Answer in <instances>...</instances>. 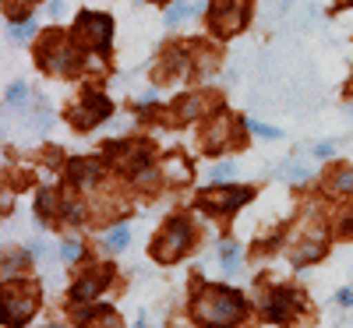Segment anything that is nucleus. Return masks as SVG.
Wrapping results in <instances>:
<instances>
[{
	"label": "nucleus",
	"mask_w": 353,
	"mask_h": 328,
	"mask_svg": "<svg viewBox=\"0 0 353 328\" xmlns=\"http://www.w3.org/2000/svg\"><path fill=\"white\" fill-rule=\"evenodd\" d=\"M110 113H113V103L103 96V92H88L81 96V103L78 106H71V124L78 127V131H88V127H99L103 121H110Z\"/></svg>",
	"instance_id": "8"
},
{
	"label": "nucleus",
	"mask_w": 353,
	"mask_h": 328,
	"mask_svg": "<svg viewBox=\"0 0 353 328\" xmlns=\"http://www.w3.org/2000/svg\"><path fill=\"white\" fill-rule=\"evenodd\" d=\"M329 191L332 194H350L353 191V170L350 166H336L332 181H329Z\"/></svg>",
	"instance_id": "21"
},
{
	"label": "nucleus",
	"mask_w": 353,
	"mask_h": 328,
	"mask_svg": "<svg viewBox=\"0 0 353 328\" xmlns=\"http://www.w3.org/2000/svg\"><path fill=\"white\" fill-rule=\"evenodd\" d=\"M251 0H212L209 4V25L216 36H233L248 25Z\"/></svg>",
	"instance_id": "5"
},
{
	"label": "nucleus",
	"mask_w": 353,
	"mask_h": 328,
	"mask_svg": "<svg viewBox=\"0 0 353 328\" xmlns=\"http://www.w3.org/2000/svg\"><path fill=\"white\" fill-rule=\"evenodd\" d=\"M198 11H205V0H201V4H170L166 8V25H181L184 18H191Z\"/></svg>",
	"instance_id": "20"
},
{
	"label": "nucleus",
	"mask_w": 353,
	"mask_h": 328,
	"mask_svg": "<svg viewBox=\"0 0 353 328\" xmlns=\"http://www.w3.org/2000/svg\"><path fill=\"white\" fill-rule=\"evenodd\" d=\"M8 103H11V106H18V103H25V85H21V81L8 88Z\"/></svg>",
	"instance_id": "28"
},
{
	"label": "nucleus",
	"mask_w": 353,
	"mask_h": 328,
	"mask_svg": "<svg viewBox=\"0 0 353 328\" xmlns=\"http://www.w3.org/2000/svg\"><path fill=\"white\" fill-rule=\"evenodd\" d=\"M219 261H223V272H226V276L241 272V261H244V258H241V247L226 240V244L219 247Z\"/></svg>",
	"instance_id": "19"
},
{
	"label": "nucleus",
	"mask_w": 353,
	"mask_h": 328,
	"mask_svg": "<svg viewBox=\"0 0 353 328\" xmlns=\"http://www.w3.org/2000/svg\"><path fill=\"white\" fill-rule=\"evenodd\" d=\"M74 318H78L81 328H124V325H121V314H117L113 307H103V304H99V307H85V311H78Z\"/></svg>",
	"instance_id": "15"
},
{
	"label": "nucleus",
	"mask_w": 353,
	"mask_h": 328,
	"mask_svg": "<svg viewBox=\"0 0 353 328\" xmlns=\"http://www.w3.org/2000/svg\"><path fill=\"white\" fill-rule=\"evenodd\" d=\"M32 36H36V18H25V21L14 28V39L25 43V39H32Z\"/></svg>",
	"instance_id": "26"
},
{
	"label": "nucleus",
	"mask_w": 353,
	"mask_h": 328,
	"mask_svg": "<svg viewBox=\"0 0 353 328\" xmlns=\"http://www.w3.org/2000/svg\"><path fill=\"white\" fill-rule=\"evenodd\" d=\"M110 156L117 159V170H124V173H134V176H138L141 170H149L152 148L141 145V141H128V145H113Z\"/></svg>",
	"instance_id": "10"
},
{
	"label": "nucleus",
	"mask_w": 353,
	"mask_h": 328,
	"mask_svg": "<svg viewBox=\"0 0 353 328\" xmlns=\"http://www.w3.org/2000/svg\"><path fill=\"white\" fill-rule=\"evenodd\" d=\"M251 198H254L251 187H212V191L198 194V208L209 216H230V212H237V208H244Z\"/></svg>",
	"instance_id": "7"
},
{
	"label": "nucleus",
	"mask_w": 353,
	"mask_h": 328,
	"mask_svg": "<svg viewBox=\"0 0 353 328\" xmlns=\"http://www.w3.org/2000/svg\"><path fill=\"white\" fill-rule=\"evenodd\" d=\"M304 311V300L293 289H286V286H276L269 296H265V304H261V314H265V321H276V325H283V321H293Z\"/></svg>",
	"instance_id": "9"
},
{
	"label": "nucleus",
	"mask_w": 353,
	"mask_h": 328,
	"mask_svg": "<svg viewBox=\"0 0 353 328\" xmlns=\"http://www.w3.org/2000/svg\"><path fill=\"white\" fill-rule=\"evenodd\" d=\"M74 36L96 53H106L110 50V39H113V18L110 14H96V11H81L78 21H74Z\"/></svg>",
	"instance_id": "6"
},
{
	"label": "nucleus",
	"mask_w": 353,
	"mask_h": 328,
	"mask_svg": "<svg viewBox=\"0 0 353 328\" xmlns=\"http://www.w3.org/2000/svg\"><path fill=\"white\" fill-rule=\"evenodd\" d=\"M110 276H113V268L110 265H99V268H88V272L71 286V300L74 304H88L92 296H99L103 289H106V283H110Z\"/></svg>",
	"instance_id": "12"
},
{
	"label": "nucleus",
	"mask_w": 353,
	"mask_h": 328,
	"mask_svg": "<svg viewBox=\"0 0 353 328\" xmlns=\"http://www.w3.org/2000/svg\"><path fill=\"white\" fill-rule=\"evenodd\" d=\"M163 173H166V181H173V184H188L191 181V166H188L184 156H170L163 163Z\"/></svg>",
	"instance_id": "17"
},
{
	"label": "nucleus",
	"mask_w": 353,
	"mask_h": 328,
	"mask_svg": "<svg viewBox=\"0 0 353 328\" xmlns=\"http://www.w3.org/2000/svg\"><path fill=\"white\" fill-rule=\"evenodd\" d=\"M321 251H325V233H311L307 240H301L297 247L290 251V265L293 268H304V265H311V261H318L321 258Z\"/></svg>",
	"instance_id": "14"
},
{
	"label": "nucleus",
	"mask_w": 353,
	"mask_h": 328,
	"mask_svg": "<svg viewBox=\"0 0 353 328\" xmlns=\"http://www.w3.org/2000/svg\"><path fill=\"white\" fill-rule=\"evenodd\" d=\"M128 244H131V226H113V229L106 233V251H110V254L128 251Z\"/></svg>",
	"instance_id": "18"
},
{
	"label": "nucleus",
	"mask_w": 353,
	"mask_h": 328,
	"mask_svg": "<svg viewBox=\"0 0 353 328\" xmlns=\"http://www.w3.org/2000/svg\"><path fill=\"white\" fill-rule=\"evenodd\" d=\"M25 261H28V254H21V251H11V258H4V279H8V276H14V272H18V268H21Z\"/></svg>",
	"instance_id": "25"
},
{
	"label": "nucleus",
	"mask_w": 353,
	"mask_h": 328,
	"mask_svg": "<svg viewBox=\"0 0 353 328\" xmlns=\"http://www.w3.org/2000/svg\"><path fill=\"white\" fill-rule=\"evenodd\" d=\"M39 64L50 74H74L78 71V50L71 46V39H64V32H50L39 43Z\"/></svg>",
	"instance_id": "4"
},
{
	"label": "nucleus",
	"mask_w": 353,
	"mask_h": 328,
	"mask_svg": "<svg viewBox=\"0 0 353 328\" xmlns=\"http://www.w3.org/2000/svg\"><path fill=\"white\" fill-rule=\"evenodd\" d=\"M286 176H290V181H307V170L297 163V166H290V170H286Z\"/></svg>",
	"instance_id": "29"
},
{
	"label": "nucleus",
	"mask_w": 353,
	"mask_h": 328,
	"mask_svg": "<svg viewBox=\"0 0 353 328\" xmlns=\"http://www.w3.org/2000/svg\"><path fill=\"white\" fill-rule=\"evenodd\" d=\"M188 68V53L176 46V50H166L163 53V64H159V78H170V74H184Z\"/></svg>",
	"instance_id": "16"
},
{
	"label": "nucleus",
	"mask_w": 353,
	"mask_h": 328,
	"mask_svg": "<svg viewBox=\"0 0 353 328\" xmlns=\"http://www.w3.org/2000/svg\"><path fill=\"white\" fill-rule=\"evenodd\" d=\"M233 176H237V166H233V163H219V166H212V170H209V181H212V184L233 181Z\"/></svg>",
	"instance_id": "23"
},
{
	"label": "nucleus",
	"mask_w": 353,
	"mask_h": 328,
	"mask_svg": "<svg viewBox=\"0 0 353 328\" xmlns=\"http://www.w3.org/2000/svg\"><path fill=\"white\" fill-rule=\"evenodd\" d=\"M314 156H321V159L332 156V145H318V148H314Z\"/></svg>",
	"instance_id": "31"
},
{
	"label": "nucleus",
	"mask_w": 353,
	"mask_h": 328,
	"mask_svg": "<svg viewBox=\"0 0 353 328\" xmlns=\"http://www.w3.org/2000/svg\"><path fill=\"white\" fill-rule=\"evenodd\" d=\"M201 110H205V99H201V96H188V99H181V103H176V113H181L184 121H191V116H198Z\"/></svg>",
	"instance_id": "22"
},
{
	"label": "nucleus",
	"mask_w": 353,
	"mask_h": 328,
	"mask_svg": "<svg viewBox=\"0 0 353 328\" xmlns=\"http://www.w3.org/2000/svg\"><path fill=\"white\" fill-rule=\"evenodd\" d=\"M68 181L78 187V191H92L99 181H103V166L96 159H71L68 163Z\"/></svg>",
	"instance_id": "13"
},
{
	"label": "nucleus",
	"mask_w": 353,
	"mask_h": 328,
	"mask_svg": "<svg viewBox=\"0 0 353 328\" xmlns=\"http://www.w3.org/2000/svg\"><path fill=\"white\" fill-rule=\"evenodd\" d=\"M336 300H339V304H343V307H350V304H353V293H350V289H343V293H339V296H336Z\"/></svg>",
	"instance_id": "30"
},
{
	"label": "nucleus",
	"mask_w": 353,
	"mask_h": 328,
	"mask_svg": "<svg viewBox=\"0 0 353 328\" xmlns=\"http://www.w3.org/2000/svg\"><path fill=\"white\" fill-rule=\"evenodd\" d=\"M191 244H194V226H191L184 216H173V219L163 223L159 236L152 240V258H156L159 265L181 261V258L191 251Z\"/></svg>",
	"instance_id": "2"
},
{
	"label": "nucleus",
	"mask_w": 353,
	"mask_h": 328,
	"mask_svg": "<svg viewBox=\"0 0 353 328\" xmlns=\"http://www.w3.org/2000/svg\"><path fill=\"white\" fill-rule=\"evenodd\" d=\"M39 307V286H32L28 279H4V328H21L32 311Z\"/></svg>",
	"instance_id": "3"
},
{
	"label": "nucleus",
	"mask_w": 353,
	"mask_h": 328,
	"mask_svg": "<svg viewBox=\"0 0 353 328\" xmlns=\"http://www.w3.org/2000/svg\"><path fill=\"white\" fill-rule=\"evenodd\" d=\"M191 318L201 328H233L244 318V300L226 286H198L191 296Z\"/></svg>",
	"instance_id": "1"
},
{
	"label": "nucleus",
	"mask_w": 353,
	"mask_h": 328,
	"mask_svg": "<svg viewBox=\"0 0 353 328\" xmlns=\"http://www.w3.org/2000/svg\"><path fill=\"white\" fill-rule=\"evenodd\" d=\"M46 328H61V325H46Z\"/></svg>",
	"instance_id": "32"
},
{
	"label": "nucleus",
	"mask_w": 353,
	"mask_h": 328,
	"mask_svg": "<svg viewBox=\"0 0 353 328\" xmlns=\"http://www.w3.org/2000/svg\"><path fill=\"white\" fill-rule=\"evenodd\" d=\"M230 141H233V121H230V113H216L212 121L205 124V131H201V148L209 156H219Z\"/></svg>",
	"instance_id": "11"
},
{
	"label": "nucleus",
	"mask_w": 353,
	"mask_h": 328,
	"mask_svg": "<svg viewBox=\"0 0 353 328\" xmlns=\"http://www.w3.org/2000/svg\"><path fill=\"white\" fill-rule=\"evenodd\" d=\"M248 127H251L258 138H272V141H276V138H283V131H279V127H269V124H261V121H248Z\"/></svg>",
	"instance_id": "24"
},
{
	"label": "nucleus",
	"mask_w": 353,
	"mask_h": 328,
	"mask_svg": "<svg viewBox=\"0 0 353 328\" xmlns=\"http://www.w3.org/2000/svg\"><path fill=\"white\" fill-rule=\"evenodd\" d=\"M61 258H64V261H78V258H81V244H78V240L61 244Z\"/></svg>",
	"instance_id": "27"
}]
</instances>
